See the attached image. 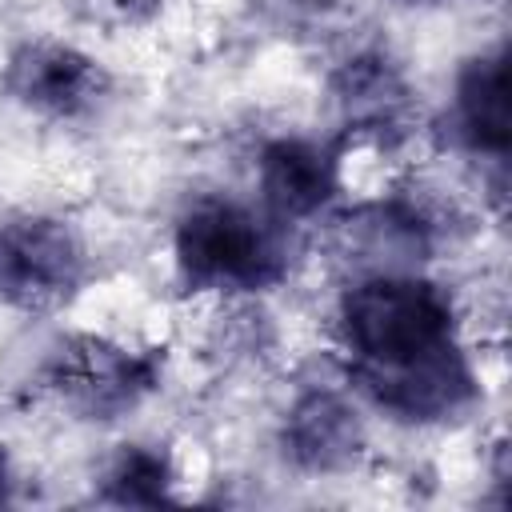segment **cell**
<instances>
[{
    "label": "cell",
    "instance_id": "30bf717a",
    "mask_svg": "<svg viewBox=\"0 0 512 512\" xmlns=\"http://www.w3.org/2000/svg\"><path fill=\"white\" fill-rule=\"evenodd\" d=\"M104 496L124 508H156L172 500V464L152 448H124L104 480Z\"/></svg>",
    "mask_w": 512,
    "mask_h": 512
},
{
    "label": "cell",
    "instance_id": "4fadbf2b",
    "mask_svg": "<svg viewBox=\"0 0 512 512\" xmlns=\"http://www.w3.org/2000/svg\"><path fill=\"white\" fill-rule=\"evenodd\" d=\"M8 496H12V464H8V452L0 444V504H8Z\"/></svg>",
    "mask_w": 512,
    "mask_h": 512
},
{
    "label": "cell",
    "instance_id": "6da1fadb",
    "mask_svg": "<svg viewBox=\"0 0 512 512\" xmlns=\"http://www.w3.org/2000/svg\"><path fill=\"white\" fill-rule=\"evenodd\" d=\"M340 328L352 352V376L412 368L456 348L452 300L412 276H372L344 292Z\"/></svg>",
    "mask_w": 512,
    "mask_h": 512
},
{
    "label": "cell",
    "instance_id": "52a82bcc",
    "mask_svg": "<svg viewBox=\"0 0 512 512\" xmlns=\"http://www.w3.org/2000/svg\"><path fill=\"white\" fill-rule=\"evenodd\" d=\"M340 184L336 152L308 140H272L260 152V192L268 208L284 220L312 216L332 200Z\"/></svg>",
    "mask_w": 512,
    "mask_h": 512
},
{
    "label": "cell",
    "instance_id": "7a4b0ae2",
    "mask_svg": "<svg viewBox=\"0 0 512 512\" xmlns=\"http://www.w3.org/2000/svg\"><path fill=\"white\" fill-rule=\"evenodd\" d=\"M176 264L188 288L260 292L284 280L288 248L280 232L248 208L204 200L176 228Z\"/></svg>",
    "mask_w": 512,
    "mask_h": 512
},
{
    "label": "cell",
    "instance_id": "ba28073f",
    "mask_svg": "<svg viewBox=\"0 0 512 512\" xmlns=\"http://www.w3.org/2000/svg\"><path fill=\"white\" fill-rule=\"evenodd\" d=\"M364 432L356 412L336 392H308L296 400L284 424V452L308 472H332L356 460Z\"/></svg>",
    "mask_w": 512,
    "mask_h": 512
},
{
    "label": "cell",
    "instance_id": "8fae6325",
    "mask_svg": "<svg viewBox=\"0 0 512 512\" xmlns=\"http://www.w3.org/2000/svg\"><path fill=\"white\" fill-rule=\"evenodd\" d=\"M336 92L352 116H372V120H388L404 96L396 72L384 60H348V68L336 80Z\"/></svg>",
    "mask_w": 512,
    "mask_h": 512
},
{
    "label": "cell",
    "instance_id": "9c48e42d",
    "mask_svg": "<svg viewBox=\"0 0 512 512\" xmlns=\"http://www.w3.org/2000/svg\"><path fill=\"white\" fill-rule=\"evenodd\" d=\"M456 120L460 136L476 152L504 156L512 128H508V56L488 52L460 68L456 80Z\"/></svg>",
    "mask_w": 512,
    "mask_h": 512
},
{
    "label": "cell",
    "instance_id": "7c38bea8",
    "mask_svg": "<svg viewBox=\"0 0 512 512\" xmlns=\"http://www.w3.org/2000/svg\"><path fill=\"white\" fill-rule=\"evenodd\" d=\"M8 300H20V276H16V264H12V252L0 236V304Z\"/></svg>",
    "mask_w": 512,
    "mask_h": 512
},
{
    "label": "cell",
    "instance_id": "8992f818",
    "mask_svg": "<svg viewBox=\"0 0 512 512\" xmlns=\"http://www.w3.org/2000/svg\"><path fill=\"white\" fill-rule=\"evenodd\" d=\"M0 236L20 276V300H56L84 280V244L68 220L28 216Z\"/></svg>",
    "mask_w": 512,
    "mask_h": 512
},
{
    "label": "cell",
    "instance_id": "5b68a950",
    "mask_svg": "<svg viewBox=\"0 0 512 512\" xmlns=\"http://www.w3.org/2000/svg\"><path fill=\"white\" fill-rule=\"evenodd\" d=\"M360 388L380 408H388L404 420H444L476 396V376L456 344V348H448L432 360H420L412 368L360 376Z\"/></svg>",
    "mask_w": 512,
    "mask_h": 512
},
{
    "label": "cell",
    "instance_id": "3957f363",
    "mask_svg": "<svg viewBox=\"0 0 512 512\" xmlns=\"http://www.w3.org/2000/svg\"><path fill=\"white\" fill-rule=\"evenodd\" d=\"M160 360L152 352H128L108 340H76L64 348L52 384L60 396L92 420H112L156 388Z\"/></svg>",
    "mask_w": 512,
    "mask_h": 512
},
{
    "label": "cell",
    "instance_id": "277c9868",
    "mask_svg": "<svg viewBox=\"0 0 512 512\" xmlns=\"http://www.w3.org/2000/svg\"><path fill=\"white\" fill-rule=\"evenodd\" d=\"M4 88L44 116H84L108 88L100 64L68 44H24L4 72Z\"/></svg>",
    "mask_w": 512,
    "mask_h": 512
}]
</instances>
